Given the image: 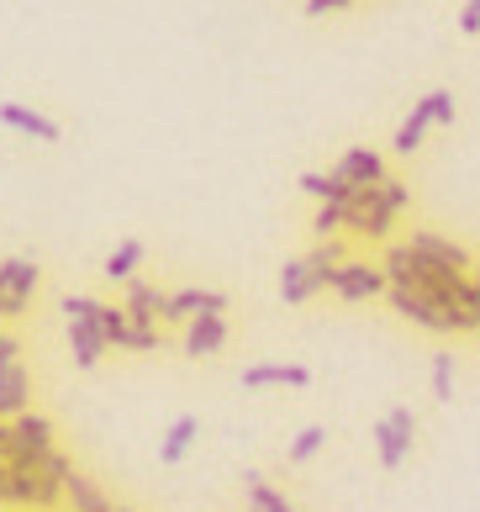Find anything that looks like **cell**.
Wrapping results in <instances>:
<instances>
[{
    "instance_id": "11",
    "label": "cell",
    "mask_w": 480,
    "mask_h": 512,
    "mask_svg": "<svg viewBox=\"0 0 480 512\" xmlns=\"http://www.w3.org/2000/svg\"><path fill=\"white\" fill-rule=\"evenodd\" d=\"M32 412V375L22 359H0V417H22Z\"/></svg>"
},
{
    "instance_id": "16",
    "label": "cell",
    "mask_w": 480,
    "mask_h": 512,
    "mask_svg": "<svg viewBox=\"0 0 480 512\" xmlns=\"http://www.w3.org/2000/svg\"><path fill=\"white\" fill-rule=\"evenodd\" d=\"M227 349V322L222 312H206L196 322H185V354L190 359H206V354H222Z\"/></svg>"
},
{
    "instance_id": "22",
    "label": "cell",
    "mask_w": 480,
    "mask_h": 512,
    "mask_svg": "<svg viewBox=\"0 0 480 512\" xmlns=\"http://www.w3.org/2000/svg\"><path fill=\"white\" fill-rule=\"evenodd\" d=\"M148 259V249L138 238H127V243H117L111 249V259H106V280H117V286H127V280H138V264Z\"/></svg>"
},
{
    "instance_id": "15",
    "label": "cell",
    "mask_w": 480,
    "mask_h": 512,
    "mask_svg": "<svg viewBox=\"0 0 480 512\" xmlns=\"http://www.w3.org/2000/svg\"><path fill=\"white\" fill-rule=\"evenodd\" d=\"M243 391H264V386H291V391H306L312 386V370L306 365H248L238 370Z\"/></svg>"
},
{
    "instance_id": "19",
    "label": "cell",
    "mask_w": 480,
    "mask_h": 512,
    "mask_svg": "<svg viewBox=\"0 0 480 512\" xmlns=\"http://www.w3.org/2000/svg\"><path fill=\"white\" fill-rule=\"evenodd\" d=\"M64 502L74 512H117V502L106 497L101 486H95L90 476H80V470H69V481H64Z\"/></svg>"
},
{
    "instance_id": "23",
    "label": "cell",
    "mask_w": 480,
    "mask_h": 512,
    "mask_svg": "<svg viewBox=\"0 0 480 512\" xmlns=\"http://www.w3.org/2000/svg\"><path fill=\"white\" fill-rule=\"evenodd\" d=\"M322 449H328V428L312 423V428H301L296 439H291V449H285V460H291V465H306V460H317Z\"/></svg>"
},
{
    "instance_id": "28",
    "label": "cell",
    "mask_w": 480,
    "mask_h": 512,
    "mask_svg": "<svg viewBox=\"0 0 480 512\" xmlns=\"http://www.w3.org/2000/svg\"><path fill=\"white\" fill-rule=\"evenodd\" d=\"M459 32H465V37L480 32V0H465V11H459Z\"/></svg>"
},
{
    "instance_id": "24",
    "label": "cell",
    "mask_w": 480,
    "mask_h": 512,
    "mask_svg": "<svg viewBox=\"0 0 480 512\" xmlns=\"http://www.w3.org/2000/svg\"><path fill=\"white\" fill-rule=\"evenodd\" d=\"M454 396V354L438 349L433 354V402H449Z\"/></svg>"
},
{
    "instance_id": "9",
    "label": "cell",
    "mask_w": 480,
    "mask_h": 512,
    "mask_svg": "<svg viewBox=\"0 0 480 512\" xmlns=\"http://www.w3.org/2000/svg\"><path fill=\"white\" fill-rule=\"evenodd\" d=\"M333 175L349 185V191H375V185H386V159L375 154V148H349L338 164H333Z\"/></svg>"
},
{
    "instance_id": "10",
    "label": "cell",
    "mask_w": 480,
    "mask_h": 512,
    "mask_svg": "<svg viewBox=\"0 0 480 512\" xmlns=\"http://www.w3.org/2000/svg\"><path fill=\"white\" fill-rule=\"evenodd\" d=\"M227 307V291H201V286H185V291H169V307H164V322L169 328H185L206 312H222Z\"/></svg>"
},
{
    "instance_id": "13",
    "label": "cell",
    "mask_w": 480,
    "mask_h": 512,
    "mask_svg": "<svg viewBox=\"0 0 480 512\" xmlns=\"http://www.w3.org/2000/svg\"><path fill=\"white\" fill-rule=\"evenodd\" d=\"M0 122H6L11 132H27V138H37V143H59L64 138L59 122L43 117V111H32V106H22V101H0Z\"/></svg>"
},
{
    "instance_id": "12",
    "label": "cell",
    "mask_w": 480,
    "mask_h": 512,
    "mask_svg": "<svg viewBox=\"0 0 480 512\" xmlns=\"http://www.w3.org/2000/svg\"><path fill=\"white\" fill-rule=\"evenodd\" d=\"M69 349H74V365L80 370L101 365V354L111 349L106 333H101V317H69Z\"/></svg>"
},
{
    "instance_id": "5",
    "label": "cell",
    "mask_w": 480,
    "mask_h": 512,
    "mask_svg": "<svg viewBox=\"0 0 480 512\" xmlns=\"http://www.w3.org/2000/svg\"><path fill=\"white\" fill-rule=\"evenodd\" d=\"M53 454V423L37 412H22L11 423H0V460H43Z\"/></svg>"
},
{
    "instance_id": "1",
    "label": "cell",
    "mask_w": 480,
    "mask_h": 512,
    "mask_svg": "<svg viewBox=\"0 0 480 512\" xmlns=\"http://www.w3.org/2000/svg\"><path fill=\"white\" fill-rule=\"evenodd\" d=\"M69 470L74 465L59 449L43 454V460H0V502H11V507H59Z\"/></svg>"
},
{
    "instance_id": "3",
    "label": "cell",
    "mask_w": 480,
    "mask_h": 512,
    "mask_svg": "<svg viewBox=\"0 0 480 512\" xmlns=\"http://www.w3.org/2000/svg\"><path fill=\"white\" fill-rule=\"evenodd\" d=\"M349 259V243L343 238H328V243H317V249H306L301 259H285V270H280V301L285 307H301V301H312L317 291H328V280L333 270Z\"/></svg>"
},
{
    "instance_id": "8",
    "label": "cell",
    "mask_w": 480,
    "mask_h": 512,
    "mask_svg": "<svg viewBox=\"0 0 480 512\" xmlns=\"http://www.w3.org/2000/svg\"><path fill=\"white\" fill-rule=\"evenodd\" d=\"M407 243H412L422 259H433L438 270H449V275H475V254L465 249V243L444 238V233H412Z\"/></svg>"
},
{
    "instance_id": "25",
    "label": "cell",
    "mask_w": 480,
    "mask_h": 512,
    "mask_svg": "<svg viewBox=\"0 0 480 512\" xmlns=\"http://www.w3.org/2000/svg\"><path fill=\"white\" fill-rule=\"evenodd\" d=\"M101 333H106V344L127 349V338H132V317H127V312H117V307H106V312H101Z\"/></svg>"
},
{
    "instance_id": "7",
    "label": "cell",
    "mask_w": 480,
    "mask_h": 512,
    "mask_svg": "<svg viewBox=\"0 0 480 512\" xmlns=\"http://www.w3.org/2000/svg\"><path fill=\"white\" fill-rule=\"evenodd\" d=\"M37 280H43L37 259H6L0 264V317H22L32 307Z\"/></svg>"
},
{
    "instance_id": "26",
    "label": "cell",
    "mask_w": 480,
    "mask_h": 512,
    "mask_svg": "<svg viewBox=\"0 0 480 512\" xmlns=\"http://www.w3.org/2000/svg\"><path fill=\"white\" fill-rule=\"evenodd\" d=\"M312 233H317V243L338 238V233H343V206H317V217H312Z\"/></svg>"
},
{
    "instance_id": "2",
    "label": "cell",
    "mask_w": 480,
    "mask_h": 512,
    "mask_svg": "<svg viewBox=\"0 0 480 512\" xmlns=\"http://www.w3.org/2000/svg\"><path fill=\"white\" fill-rule=\"evenodd\" d=\"M412 206V191L401 180H386L375 191H354L343 201V233L364 238V243H391L396 233V217Z\"/></svg>"
},
{
    "instance_id": "30",
    "label": "cell",
    "mask_w": 480,
    "mask_h": 512,
    "mask_svg": "<svg viewBox=\"0 0 480 512\" xmlns=\"http://www.w3.org/2000/svg\"><path fill=\"white\" fill-rule=\"evenodd\" d=\"M475 286H480V259H475Z\"/></svg>"
},
{
    "instance_id": "27",
    "label": "cell",
    "mask_w": 480,
    "mask_h": 512,
    "mask_svg": "<svg viewBox=\"0 0 480 512\" xmlns=\"http://www.w3.org/2000/svg\"><path fill=\"white\" fill-rule=\"evenodd\" d=\"M433 106V127H454V90H428Z\"/></svg>"
},
{
    "instance_id": "20",
    "label": "cell",
    "mask_w": 480,
    "mask_h": 512,
    "mask_svg": "<svg viewBox=\"0 0 480 512\" xmlns=\"http://www.w3.org/2000/svg\"><path fill=\"white\" fill-rule=\"evenodd\" d=\"M428 127H433V106H428V96H422V101L412 106V117L396 127V143H391V148H396V154H417L422 138H428Z\"/></svg>"
},
{
    "instance_id": "29",
    "label": "cell",
    "mask_w": 480,
    "mask_h": 512,
    "mask_svg": "<svg viewBox=\"0 0 480 512\" xmlns=\"http://www.w3.org/2000/svg\"><path fill=\"white\" fill-rule=\"evenodd\" d=\"M354 0H306V16H328V11H349Z\"/></svg>"
},
{
    "instance_id": "14",
    "label": "cell",
    "mask_w": 480,
    "mask_h": 512,
    "mask_svg": "<svg viewBox=\"0 0 480 512\" xmlns=\"http://www.w3.org/2000/svg\"><path fill=\"white\" fill-rule=\"evenodd\" d=\"M164 307H169V291L148 286V280H127V307H122V312L138 322V328H159Z\"/></svg>"
},
{
    "instance_id": "17",
    "label": "cell",
    "mask_w": 480,
    "mask_h": 512,
    "mask_svg": "<svg viewBox=\"0 0 480 512\" xmlns=\"http://www.w3.org/2000/svg\"><path fill=\"white\" fill-rule=\"evenodd\" d=\"M243 502H248V512H296V502L280 486L264 481L259 470H243Z\"/></svg>"
},
{
    "instance_id": "18",
    "label": "cell",
    "mask_w": 480,
    "mask_h": 512,
    "mask_svg": "<svg viewBox=\"0 0 480 512\" xmlns=\"http://www.w3.org/2000/svg\"><path fill=\"white\" fill-rule=\"evenodd\" d=\"M201 439V417H175V423L164 428V439H159V460L164 465H180L190 449H196Z\"/></svg>"
},
{
    "instance_id": "6",
    "label": "cell",
    "mask_w": 480,
    "mask_h": 512,
    "mask_svg": "<svg viewBox=\"0 0 480 512\" xmlns=\"http://www.w3.org/2000/svg\"><path fill=\"white\" fill-rule=\"evenodd\" d=\"M328 291L338 301H370V296H386L391 291V275H386V264H370V259H343L333 280H328Z\"/></svg>"
},
{
    "instance_id": "4",
    "label": "cell",
    "mask_w": 480,
    "mask_h": 512,
    "mask_svg": "<svg viewBox=\"0 0 480 512\" xmlns=\"http://www.w3.org/2000/svg\"><path fill=\"white\" fill-rule=\"evenodd\" d=\"M370 444H375L380 470H401V465H407V454H412V444H417V412L412 407H391L386 417H375Z\"/></svg>"
},
{
    "instance_id": "21",
    "label": "cell",
    "mask_w": 480,
    "mask_h": 512,
    "mask_svg": "<svg viewBox=\"0 0 480 512\" xmlns=\"http://www.w3.org/2000/svg\"><path fill=\"white\" fill-rule=\"evenodd\" d=\"M301 191L312 196V201H322V206H343V201L354 196L349 185L333 175V169H328V175H322V169H306V175H301Z\"/></svg>"
}]
</instances>
